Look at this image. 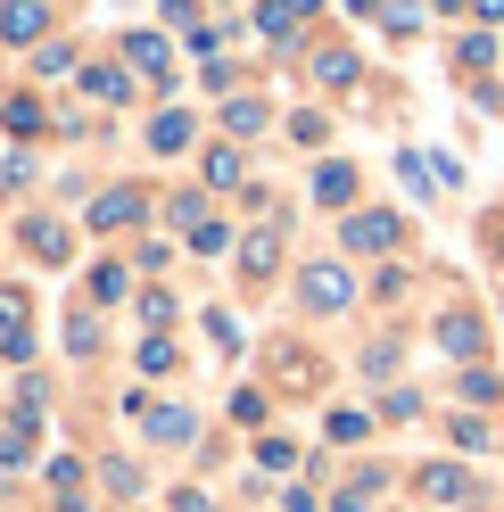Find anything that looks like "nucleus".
<instances>
[{"mask_svg":"<svg viewBox=\"0 0 504 512\" xmlns=\"http://www.w3.org/2000/svg\"><path fill=\"white\" fill-rule=\"evenodd\" d=\"M438 347H447V356H480V314H447V323H438Z\"/></svg>","mask_w":504,"mask_h":512,"instance_id":"1","label":"nucleus"},{"mask_svg":"<svg viewBox=\"0 0 504 512\" xmlns=\"http://www.w3.org/2000/svg\"><path fill=\"white\" fill-rule=\"evenodd\" d=\"M356 290H348V273H339V265H314L306 273V306H348Z\"/></svg>","mask_w":504,"mask_h":512,"instance_id":"2","label":"nucleus"},{"mask_svg":"<svg viewBox=\"0 0 504 512\" xmlns=\"http://www.w3.org/2000/svg\"><path fill=\"white\" fill-rule=\"evenodd\" d=\"M91 223H100V232H116V223H141V190H108V199L91 207Z\"/></svg>","mask_w":504,"mask_h":512,"instance_id":"3","label":"nucleus"},{"mask_svg":"<svg viewBox=\"0 0 504 512\" xmlns=\"http://www.w3.org/2000/svg\"><path fill=\"white\" fill-rule=\"evenodd\" d=\"M348 240H356V248H389V240H397V223H389V215H356V223H348Z\"/></svg>","mask_w":504,"mask_h":512,"instance_id":"4","label":"nucleus"},{"mask_svg":"<svg viewBox=\"0 0 504 512\" xmlns=\"http://www.w3.org/2000/svg\"><path fill=\"white\" fill-rule=\"evenodd\" d=\"M314 199H323V207L331 199H356V174L348 166H323V174H314Z\"/></svg>","mask_w":504,"mask_h":512,"instance_id":"5","label":"nucleus"},{"mask_svg":"<svg viewBox=\"0 0 504 512\" xmlns=\"http://www.w3.org/2000/svg\"><path fill=\"white\" fill-rule=\"evenodd\" d=\"M42 34V0H17L9 9V42H34Z\"/></svg>","mask_w":504,"mask_h":512,"instance_id":"6","label":"nucleus"},{"mask_svg":"<svg viewBox=\"0 0 504 512\" xmlns=\"http://www.w3.org/2000/svg\"><path fill=\"white\" fill-rule=\"evenodd\" d=\"M133 67H141V75H166V42H157V34H133Z\"/></svg>","mask_w":504,"mask_h":512,"instance_id":"7","label":"nucleus"},{"mask_svg":"<svg viewBox=\"0 0 504 512\" xmlns=\"http://www.w3.org/2000/svg\"><path fill=\"white\" fill-rule=\"evenodd\" d=\"M191 141V116H157V133H149V149H182Z\"/></svg>","mask_w":504,"mask_h":512,"instance_id":"8","label":"nucleus"},{"mask_svg":"<svg viewBox=\"0 0 504 512\" xmlns=\"http://www.w3.org/2000/svg\"><path fill=\"white\" fill-rule=\"evenodd\" d=\"M455 446H471V455H488V446H496V430H488V422H455Z\"/></svg>","mask_w":504,"mask_h":512,"instance_id":"9","label":"nucleus"},{"mask_svg":"<svg viewBox=\"0 0 504 512\" xmlns=\"http://www.w3.org/2000/svg\"><path fill=\"white\" fill-rule=\"evenodd\" d=\"M381 17H389V34H414V25H422V9H414V0H389Z\"/></svg>","mask_w":504,"mask_h":512,"instance_id":"10","label":"nucleus"},{"mask_svg":"<svg viewBox=\"0 0 504 512\" xmlns=\"http://www.w3.org/2000/svg\"><path fill=\"white\" fill-rule=\"evenodd\" d=\"M257 471H290V438H265L257 446Z\"/></svg>","mask_w":504,"mask_h":512,"instance_id":"11","label":"nucleus"},{"mask_svg":"<svg viewBox=\"0 0 504 512\" xmlns=\"http://www.w3.org/2000/svg\"><path fill=\"white\" fill-rule=\"evenodd\" d=\"M174 512H215V504L207 496H174Z\"/></svg>","mask_w":504,"mask_h":512,"instance_id":"12","label":"nucleus"},{"mask_svg":"<svg viewBox=\"0 0 504 512\" xmlns=\"http://www.w3.org/2000/svg\"><path fill=\"white\" fill-rule=\"evenodd\" d=\"M306 9H314V0H281V17H306Z\"/></svg>","mask_w":504,"mask_h":512,"instance_id":"13","label":"nucleus"},{"mask_svg":"<svg viewBox=\"0 0 504 512\" xmlns=\"http://www.w3.org/2000/svg\"><path fill=\"white\" fill-rule=\"evenodd\" d=\"M356 9H389V0H356Z\"/></svg>","mask_w":504,"mask_h":512,"instance_id":"14","label":"nucleus"}]
</instances>
